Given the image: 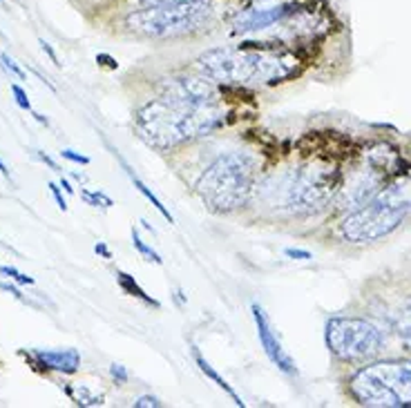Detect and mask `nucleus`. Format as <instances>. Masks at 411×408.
Instances as JSON below:
<instances>
[{
	"mask_svg": "<svg viewBox=\"0 0 411 408\" xmlns=\"http://www.w3.org/2000/svg\"><path fill=\"white\" fill-rule=\"evenodd\" d=\"M36 154V158L40 161V163H45L49 170H54V172H63L61 168H58V163H56V161L54 158H51V156H47L45 152H34Z\"/></svg>",
	"mask_w": 411,
	"mask_h": 408,
	"instance_id": "nucleus-26",
	"label": "nucleus"
},
{
	"mask_svg": "<svg viewBox=\"0 0 411 408\" xmlns=\"http://www.w3.org/2000/svg\"><path fill=\"white\" fill-rule=\"evenodd\" d=\"M349 389L360 406L407 408L411 406V361L389 359L369 364L353 375Z\"/></svg>",
	"mask_w": 411,
	"mask_h": 408,
	"instance_id": "nucleus-7",
	"label": "nucleus"
},
{
	"mask_svg": "<svg viewBox=\"0 0 411 408\" xmlns=\"http://www.w3.org/2000/svg\"><path fill=\"white\" fill-rule=\"evenodd\" d=\"M97 63H99V65L110 67V70H117V60H114L112 56H108V54H99V56H97Z\"/></svg>",
	"mask_w": 411,
	"mask_h": 408,
	"instance_id": "nucleus-29",
	"label": "nucleus"
},
{
	"mask_svg": "<svg viewBox=\"0 0 411 408\" xmlns=\"http://www.w3.org/2000/svg\"><path fill=\"white\" fill-rule=\"evenodd\" d=\"M65 393H67L79 406H101V404H103V397H101V395H90L86 389L74 391V389H70V386H65Z\"/></svg>",
	"mask_w": 411,
	"mask_h": 408,
	"instance_id": "nucleus-18",
	"label": "nucleus"
},
{
	"mask_svg": "<svg viewBox=\"0 0 411 408\" xmlns=\"http://www.w3.org/2000/svg\"><path fill=\"white\" fill-rule=\"evenodd\" d=\"M300 14V5L295 3H282L275 7H261V9H248L246 14H241L235 23V34H246V31H257V29H266L275 23H284L291 16Z\"/></svg>",
	"mask_w": 411,
	"mask_h": 408,
	"instance_id": "nucleus-10",
	"label": "nucleus"
},
{
	"mask_svg": "<svg viewBox=\"0 0 411 408\" xmlns=\"http://www.w3.org/2000/svg\"><path fill=\"white\" fill-rule=\"evenodd\" d=\"M34 116H36V121H38V123H45V125H49V123H47V119H45L43 114H36V112H34Z\"/></svg>",
	"mask_w": 411,
	"mask_h": 408,
	"instance_id": "nucleus-35",
	"label": "nucleus"
},
{
	"mask_svg": "<svg viewBox=\"0 0 411 408\" xmlns=\"http://www.w3.org/2000/svg\"><path fill=\"white\" fill-rule=\"evenodd\" d=\"M193 355H195V361H197V366H199V370H202L204 375H206V377L210 380V382H215L217 386H219V389L221 391H224L228 397H230V400H233L235 402V406H239V408H244L246 406V402L244 400H241V397L235 393V389H233V386H230L224 377H221V375L213 368V366H210V364L204 359V355H202V352H199V348H193Z\"/></svg>",
	"mask_w": 411,
	"mask_h": 408,
	"instance_id": "nucleus-12",
	"label": "nucleus"
},
{
	"mask_svg": "<svg viewBox=\"0 0 411 408\" xmlns=\"http://www.w3.org/2000/svg\"><path fill=\"white\" fill-rule=\"evenodd\" d=\"M49 192H51V197H54V201H56V206L65 212L67 210V203H65V199H63V195H61V190H58V186L56 183H49Z\"/></svg>",
	"mask_w": 411,
	"mask_h": 408,
	"instance_id": "nucleus-25",
	"label": "nucleus"
},
{
	"mask_svg": "<svg viewBox=\"0 0 411 408\" xmlns=\"http://www.w3.org/2000/svg\"><path fill=\"white\" fill-rule=\"evenodd\" d=\"M287 256H291V259H311V252L298 250V248H287Z\"/></svg>",
	"mask_w": 411,
	"mask_h": 408,
	"instance_id": "nucleus-28",
	"label": "nucleus"
},
{
	"mask_svg": "<svg viewBox=\"0 0 411 408\" xmlns=\"http://www.w3.org/2000/svg\"><path fill=\"white\" fill-rule=\"evenodd\" d=\"M61 188H65V192H67V195H74V188L70 186V181H67L65 177L61 179Z\"/></svg>",
	"mask_w": 411,
	"mask_h": 408,
	"instance_id": "nucleus-32",
	"label": "nucleus"
},
{
	"mask_svg": "<svg viewBox=\"0 0 411 408\" xmlns=\"http://www.w3.org/2000/svg\"><path fill=\"white\" fill-rule=\"evenodd\" d=\"M0 174H3V177H9V170H7V165L3 163V161H0Z\"/></svg>",
	"mask_w": 411,
	"mask_h": 408,
	"instance_id": "nucleus-34",
	"label": "nucleus"
},
{
	"mask_svg": "<svg viewBox=\"0 0 411 408\" xmlns=\"http://www.w3.org/2000/svg\"><path fill=\"white\" fill-rule=\"evenodd\" d=\"M132 245H134L136 252H139L145 261H152V263H156V266H161V263H163L161 254L156 252V250H152L150 245H147V243L141 239V234H139V230H136V228H132Z\"/></svg>",
	"mask_w": 411,
	"mask_h": 408,
	"instance_id": "nucleus-16",
	"label": "nucleus"
},
{
	"mask_svg": "<svg viewBox=\"0 0 411 408\" xmlns=\"http://www.w3.org/2000/svg\"><path fill=\"white\" fill-rule=\"evenodd\" d=\"M123 168H125V172H128V177H130V181H132V183H134V188H136V190H139V192H141V195H143V197H145L147 201H150V203H152V206H154L156 210H159V212H161V217H163V219H166L168 223H175V217H172V214H170V212H168V210H166V206H163V203L159 201V197H156V195H154V192H152L150 188H147V186L143 183V181L139 179V177H136V174H134V172L130 170V165H128V163H123Z\"/></svg>",
	"mask_w": 411,
	"mask_h": 408,
	"instance_id": "nucleus-14",
	"label": "nucleus"
},
{
	"mask_svg": "<svg viewBox=\"0 0 411 408\" xmlns=\"http://www.w3.org/2000/svg\"><path fill=\"white\" fill-rule=\"evenodd\" d=\"M117 281H119V286H121V290L125 295H130V297H136V299H141V302L145 304V306H150V308H161V304L156 302V299H152L150 295L145 293V290L134 281V277H130L128 272H117Z\"/></svg>",
	"mask_w": 411,
	"mask_h": 408,
	"instance_id": "nucleus-13",
	"label": "nucleus"
},
{
	"mask_svg": "<svg viewBox=\"0 0 411 408\" xmlns=\"http://www.w3.org/2000/svg\"><path fill=\"white\" fill-rule=\"evenodd\" d=\"M134 406L136 408H150V406L156 408V406H161V402H159V397H154V395H143L134 402Z\"/></svg>",
	"mask_w": 411,
	"mask_h": 408,
	"instance_id": "nucleus-24",
	"label": "nucleus"
},
{
	"mask_svg": "<svg viewBox=\"0 0 411 408\" xmlns=\"http://www.w3.org/2000/svg\"><path fill=\"white\" fill-rule=\"evenodd\" d=\"M12 94H14V99H16V105L20 107V110H25V112H31V103L27 99V92L20 88V85H12Z\"/></svg>",
	"mask_w": 411,
	"mask_h": 408,
	"instance_id": "nucleus-20",
	"label": "nucleus"
},
{
	"mask_svg": "<svg viewBox=\"0 0 411 408\" xmlns=\"http://www.w3.org/2000/svg\"><path fill=\"white\" fill-rule=\"evenodd\" d=\"M0 290H3V293H9L12 297H16L18 302H27V299L23 297V293H20V290L16 286H12V284H0Z\"/></svg>",
	"mask_w": 411,
	"mask_h": 408,
	"instance_id": "nucleus-27",
	"label": "nucleus"
},
{
	"mask_svg": "<svg viewBox=\"0 0 411 408\" xmlns=\"http://www.w3.org/2000/svg\"><path fill=\"white\" fill-rule=\"evenodd\" d=\"M94 252H97V254H101L103 259H112V252L108 250V245H105L103 241H99L97 245H94Z\"/></svg>",
	"mask_w": 411,
	"mask_h": 408,
	"instance_id": "nucleus-31",
	"label": "nucleus"
},
{
	"mask_svg": "<svg viewBox=\"0 0 411 408\" xmlns=\"http://www.w3.org/2000/svg\"><path fill=\"white\" fill-rule=\"evenodd\" d=\"M411 214V179H398L355 208L340 225L351 243H371L392 234Z\"/></svg>",
	"mask_w": 411,
	"mask_h": 408,
	"instance_id": "nucleus-4",
	"label": "nucleus"
},
{
	"mask_svg": "<svg viewBox=\"0 0 411 408\" xmlns=\"http://www.w3.org/2000/svg\"><path fill=\"white\" fill-rule=\"evenodd\" d=\"M34 359L38 361V366H43L45 370H56L72 375L76 373L81 366V355L76 348H65V350H36Z\"/></svg>",
	"mask_w": 411,
	"mask_h": 408,
	"instance_id": "nucleus-11",
	"label": "nucleus"
},
{
	"mask_svg": "<svg viewBox=\"0 0 411 408\" xmlns=\"http://www.w3.org/2000/svg\"><path fill=\"white\" fill-rule=\"evenodd\" d=\"M40 47H43V51L47 54V56H49V60H51V63H54V65H61V63H58V56H56V51H54V47H51V45H49V42H45V40H40Z\"/></svg>",
	"mask_w": 411,
	"mask_h": 408,
	"instance_id": "nucleus-30",
	"label": "nucleus"
},
{
	"mask_svg": "<svg viewBox=\"0 0 411 408\" xmlns=\"http://www.w3.org/2000/svg\"><path fill=\"white\" fill-rule=\"evenodd\" d=\"M224 121L217 92L202 79H172L161 99L145 103L134 116L139 138L154 149H170L210 134Z\"/></svg>",
	"mask_w": 411,
	"mask_h": 408,
	"instance_id": "nucleus-1",
	"label": "nucleus"
},
{
	"mask_svg": "<svg viewBox=\"0 0 411 408\" xmlns=\"http://www.w3.org/2000/svg\"><path fill=\"white\" fill-rule=\"evenodd\" d=\"M110 375H112V380L117 382V384H125V382H128V370H125V366H121V364H112V366H110Z\"/></svg>",
	"mask_w": 411,
	"mask_h": 408,
	"instance_id": "nucleus-23",
	"label": "nucleus"
},
{
	"mask_svg": "<svg viewBox=\"0 0 411 408\" xmlns=\"http://www.w3.org/2000/svg\"><path fill=\"white\" fill-rule=\"evenodd\" d=\"M394 330L398 332V337L411 348V299L400 306L398 313L394 315Z\"/></svg>",
	"mask_w": 411,
	"mask_h": 408,
	"instance_id": "nucleus-15",
	"label": "nucleus"
},
{
	"mask_svg": "<svg viewBox=\"0 0 411 408\" xmlns=\"http://www.w3.org/2000/svg\"><path fill=\"white\" fill-rule=\"evenodd\" d=\"M208 79L226 85H275L300 72V60L287 49L268 47H215L199 56Z\"/></svg>",
	"mask_w": 411,
	"mask_h": 408,
	"instance_id": "nucleus-2",
	"label": "nucleus"
},
{
	"mask_svg": "<svg viewBox=\"0 0 411 408\" xmlns=\"http://www.w3.org/2000/svg\"><path fill=\"white\" fill-rule=\"evenodd\" d=\"M213 18L208 0H175L147 5L125 16V27L145 38H177L199 31Z\"/></svg>",
	"mask_w": 411,
	"mask_h": 408,
	"instance_id": "nucleus-6",
	"label": "nucleus"
},
{
	"mask_svg": "<svg viewBox=\"0 0 411 408\" xmlns=\"http://www.w3.org/2000/svg\"><path fill=\"white\" fill-rule=\"evenodd\" d=\"M61 156H63V158H67V161H72V163H79V165H88V163H90V156L74 152V149H63Z\"/></svg>",
	"mask_w": 411,
	"mask_h": 408,
	"instance_id": "nucleus-22",
	"label": "nucleus"
},
{
	"mask_svg": "<svg viewBox=\"0 0 411 408\" xmlns=\"http://www.w3.org/2000/svg\"><path fill=\"white\" fill-rule=\"evenodd\" d=\"M81 199L88 203V206H92V208H112L114 206V201L105 195V192H92V190H81Z\"/></svg>",
	"mask_w": 411,
	"mask_h": 408,
	"instance_id": "nucleus-17",
	"label": "nucleus"
},
{
	"mask_svg": "<svg viewBox=\"0 0 411 408\" xmlns=\"http://www.w3.org/2000/svg\"><path fill=\"white\" fill-rule=\"evenodd\" d=\"M326 346L340 361H364L385 343V330L369 319L333 317L326 321Z\"/></svg>",
	"mask_w": 411,
	"mask_h": 408,
	"instance_id": "nucleus-8",
	"label": "nucleus"
},
{
	"mask_svg": "<svg viewBox=\"0 0 411 408\" xmlns=\"http://www.w3.org/2000/svg\"><path fill=\"white\" fill-rule=\"evenodd\" d=\"M0 60H3V65H5V70H9V72H12L14 74V76L16 79H20V81H25L27 76H25V72L23 70H20L18 65H16V60L12 58V56H7V54L3 51V54H0Z\"/></svg>",
	"mask_w": 411,
	"mask_h": 408,
	"instance_id": "nucleus-21",
	"label": "nucleus"
},
{
	"mask_svg": "<svg viewBox=\"0 0 411 408\" xmlns=\"http://www.w3.org/2000/svg\"><path fill=\"white\" fill-rule=\"evenodd\" d=\"M340 172L326 163H309L264 183V195L282 210L309 214L324 208L340 192Z\"/></svg>",
	"mask_w": 411,
	"mask_h": 408,
	"instance_id": "nucleus-3",
	"label": "nucleus"
},
{
	"mask_svg": "<svg viewBox=\"0 0 411 408\" xmlns=\"http://www.w3.org/2000/svg\"><path fill=\"white\" fill-rule=\"evenodd\" d=\"M0 275H5V277H9V279H14V281H16V284H20V286H31V284H34V279L27 277L25 272L16 270L14 266H0Z\"/></svg>",
	"mask_w": 411,
	"mask_h": 408,
	"instance_id": "nucleus-19",
	"label": "nucleus"
},
{
	"mask_svg": "<svg viewBox=\"0 0 411 408\" xmlns=\"http://www.w3.org/2000/svg\"><path fill=\"white\" fill-rule=\"evenodd\" d=\"M257 165L246 152L217 156L197 179V195L213 212H233L248 201L255 183Z\"/></svg>",
	"mask_w": 411,
	"mask_h": 408,
	"instance_id": "nucleus-5",
	"label": "nucleus"
},
{
	"mask_svg": "<svg viewBox=\"0 0 411 408\" xmlns=\"http://www.w3.org/2000/svg\"><path fill=\"white\" fill-rule=\"evenodd\" d=\"M145 5H161V3H175V0H143Z\"/></svg>",
	"mask_w": 411,
	"mask_h": 408,
	"instance_id": "nucleus-33",
	"label": "nucleus"
},
{
	"mask_svg": "<svg viewBox=\"0 0 411 408\" xmlns=\"http://www.w3.org/2000/svg\"><path fill=\"white\" fill-rule=\"evenodd\" d=\"M252 319H255V328H257V339L259 346L264 348L266 357L271 359V364L275 366L280 373L289 375V377H298V366H295V359L289 355V350L284 348V343L277 335V330L273 328V321L268 319L266 310L259 304L250 306Z\"/></svg>",
	"mask_w": 411,
	"mask_h": 408,
	"instance_id": "nucleus-9",
	"label": "nucleus"
}]
</instances>
